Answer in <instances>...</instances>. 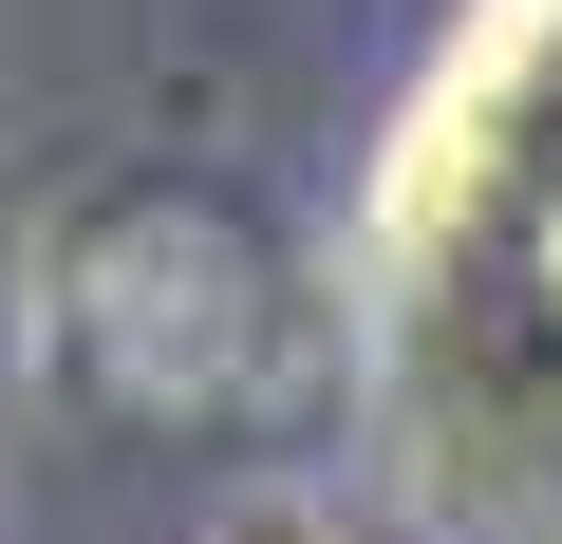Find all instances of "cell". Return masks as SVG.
Listing matches in <instances>:
<instances>
[{
  "label": "cell",
  "mask_w": 562,
  "mask_h": 544,
  "mask_svg": "<svg viewBox=\"0 0 562 544\" xmlns=\"http://www.w3.org/2000/svg\"><path fill=\"white\" fill-rule=\"evenodd\" d=\"M76 338H94L113 395L206 413V395L262 376V263H244L225 225H113V244L76 263Z\"/></svg>",
  "instance_id": "cell-1"
}]
</instances>
